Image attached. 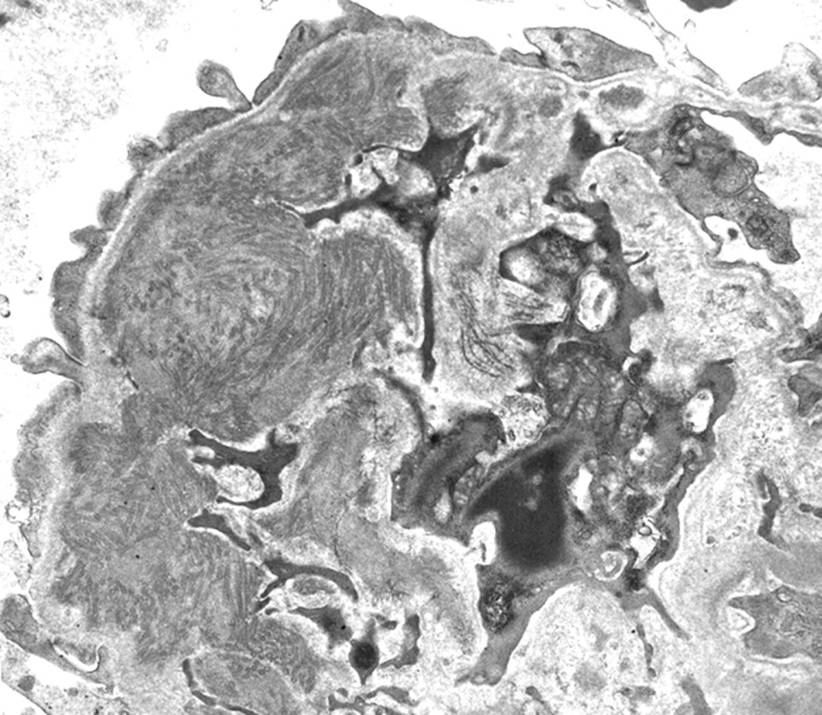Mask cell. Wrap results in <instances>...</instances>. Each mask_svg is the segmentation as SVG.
<instances>
[{
	"mask_svg": "<svg viewBox=\"0 0 822 715\" xmlns=\"http://www.w3.org/2000/svg\"><path fill=\"white\" fill-rule=\"evenodd\" d=\"M16 362L26 372H52L76 380L80 384H83L85 376L81 364L71 358L58 344L47 338L33 341Z\"/></svg>",
	"mask_w": 822,
	"mask_h": 715,
	"instance_id": "1",
	"label": "cell"
},
{
	"mask_svg": "<svg viewBox=\"0 0 822 715\" xmlns=\"http://www.w3.org/2000/svg\"><path fill=\"white\" fill-rule=\"evenodd\" d=\"M292 613L310 616L311 619H313L314 621L317 622V624L321 625L326 632H328L330 634L332 639L339 640L346 637L345 622H344L343 619L341 618L340 614L337 611L324 609L320 611L319 613H316L310 612V611H307L303 609V608H299V609L292 611Z\"/></svg>",
	"mask_w": 822,
	"mask_h": 715,
	"instance_id": "2",
	"label": "cell"
},
{
	"mask_svg": "<svg viewBox=\"0 0 822 715\" xmlns=\"http://www.w3.org/2000/svg\"><path fill=\"white\" fill-rule=\"evenodd\" d=\"M572 147L578 157L587 158L598 152L601 148V139L584 124L578 126L577 132L572 140Z\"/></svg>",
	"mask_w": 822,
	"mask_h": 715,
	"instance_id": "3",
	"label": "cell"
},
{
	"mask_svg": "<svg viewBox=\"0 0 822 715\" xmlns=\"http://www.w3.org/2000/svg\"><path fill=\"white\" fill-rule=\"evenodd\" d=\"M352 662L358 670L370 669L376 663V652L368 644H358L352 651Z\"/></svg>",
	"mask_w": 822,
	"mask_h": 715,
	"instance_id": "4",
	"label": "cell"
},
{
	"mask_svg": "<svg viewBox=\"0 0 822 715\" xmlns=\"http://www.w3.org/2000/svg\"><path fill=\"white\" fill-rule=\"evenodd\" d=\"M749 227L750 230L758 234L766 233L768 228L766 222L760 217H755L750 219L749 222Z\"/></svg>",
	"mask_w": 822,
	"mask_h": 715,
	"instance_id": "5",
	"label": "cell"
},
{
	"mask_svg": "<svg viewBox=\"0 0 822 715\" xmlns=\"http://www.w3.org/2000/svg\"><path fill=\"white\" fill-rule=\"evenodd\" d=\"M689 126L690 124L687 120L679 121V123L676 124L675 129H673V133L678 135H682V133H684L685 131L689 128Z\"/></svg>",
	"mask_w": 822,
	"mask_h": 715,
	"instance_id": "6",
	"label": "cell"
}]
</instances>
